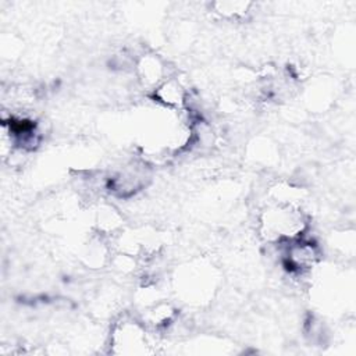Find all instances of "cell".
<instances>
[{
	"mask_svg": "<svg viewBox=\"0 0 356 356\" xmlns=\"http://www.w3.org/2000/svg\"><path fill=\"white\" fill-rule=\"evenodd\" d=\"M261 227L268 241H292L303 231L302 213L289 204L274 206L263 214Z\"/></svg>",
	"mask_w": 356,
	"mask_h": 356,
	"instance_id": "6da1fadb",
	"label": "cell"
},
{
	"mask_svg": "<svg viewBox=\"0 0 356 356\" xmlns=\"http://www.w3.org/2000/svg\"><path fill=\"white\" fill-rule=\"evenodd\" d=\"M217 7H220L217 11L221 14H228V15H241L243 13L248 11L250 3H241V1H235V3H217Z\"/></svg>",
	"mask_w": 356,
	"mask_h": 356,
	"instance_id": "7a4b0ae2",
	"label": "cell"
}]
</instances>
